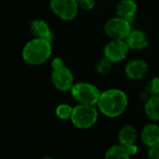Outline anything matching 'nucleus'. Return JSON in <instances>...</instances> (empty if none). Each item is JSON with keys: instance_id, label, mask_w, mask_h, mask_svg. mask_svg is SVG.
<instances>
[{"instance_id": "7", "label": "nucleus", "mask_w": 159, "mask_h": 159, "mask_svg": "<svg viewBox=\"0 0 159 159\" xmlns=\"http://www.w3.org/2000/svg\"><path fill=\"white\" fill-rule=\"evenodd\" d=\"M50 6L53 12L63 20H74L79 8L76 0H51Z\"/></svg>"}, {"instance_id": "8", "label": "nucleus", "mask_w": 159, "mask_h": 159, "mask_svg": "<svg viewBox=\"0 0 159 159\" xmlns=\"http://www.w3.org/2000/svg\"><path fill=\"white\" fill-rule=\"evenodd\" d=\"M129 51V48L125 40L112 39L104 48V57L112 62L123 61Z\"/></svg>"}, {"instance_id": "16", "label": "nucleus", "mask_w": 159, "mask_h": 159, "mask_svg": "<svg viewBox=\"0 0 159 159\" xmlns=\"http://www.w3.org/2000/svg\"><path fill=\"white\" fill-rule=\"evenodd\" d=\"M105 158L108 159H128L129 158L127 147L122 144H115L111 146L105 153Z\"/></svg>"}, {"instance_id": "9", "label": "nucleus", "mask_w": 159, "mask_h": 159, "mask_svg": "<svg viewBox=\"0 0 159 159\" xmlns=\"http://www.w3.org/2000/svg\"><path fill=\"white\" fill-rule=\"evenodd\" d=\"M148 70V64L143 60L135 59L127 63L125 67V74L129 79L136 81L143 79L147 75Z\"/></svg>"}, {"instance_id": "19", "label": "nucleus", "mask_w": 159, "mask_h": 159, "mask_svg": "<svg viewBox=\"0 0 159 159\" xmlns=\"http://www.w3.org/2000/svg\"><path fill=\"white\" fill-rule=\"evenodd\" d=\"M145 90L147 94L150 96H157L159 95V77L155 76L153 77L146 85Z\"/></svg>"}, {"instance_id": "3", "label": "nucleus", "mask_w": 159, "mask_h": 159, "mask_svg": "<svg viewBox=\"0 0 159 159\" xmlns=\"http://www.w3.org/2000/svg\"><path fill=\"white\" fill-rule=\"evenodd\" d=\"M99 111L94 105L78 104L73 108L71 120L78 129H89L95 125L98 120Z\"/></svg>"}, {"instance_id": "10", "label": "nucleus", "mask_w": 159, "mask_h": 159, "mask_svg": "<svg viewBox=\"0 0 159 159\" xmlns=\"http://www.w3.org/2000/svg\"><path fill=\"white\" fill-rule=\"evenodd\" d=\"M138 6L134 0H120L116 7V16L131 22L137 13Z\"/></svg>"}, {"instance_id": "18", "label": "nucleus", "mask_w": 159, "mask_h": 159, "mask_svg": "<svg viewBox=\"0 0 159 159\" xmlns=\"http://www.w3.org/2000/svg\"><path fill=\"white\" fill-rule=\"evenodd\" d=\"M112 61H110L108 59H106L105 57L103 59H102L96 65V72L101 75H107L108 73H110L111 69H112Z\"/></svg>"}, {"instance_id": "1", "label": "nucleus", "mask_w": 159, "mask_h": 159, "mask_svg": "<svg viewBox=\"0 0 159 159\" xmlns=\"http://www.w3.org/2000/svg\"><path fill=\"white\" fill-rule=\"evenodd\" d=\"M129 100L127 94L118 89H110L101 92L97 103L98 110L105 116L116 118L120 116L127 109Z\"/></svg>"}, {"instance_id": "5", "label": "nucleus", "mask_w": 159, "mask_h": 159, "mask_svg": "<svg viewBox=\"0 0 159 159\" xmlns=\"http://www.w3.org/2000/svg\"><path fill=\"white\" fill-rule=\"evenodd\" d=\"M51 79L54 86L61 91L71 90L74 86V75L72 72L64 66L63 61L61 58H56L52 61Z\"/></svg>"}, {"instance_id": "11", "label": "nucleus", "mask_w": 159, "mask_h": 159, "mask_svg": "<svg viewBox=\"0 0 159 159\" xmlns=\"http://www.w3.org/2000/svg\"><path fill=\"white\" fill-rule=\"evenodd\" d=\"M125 41L127 42L129 49L133 50L144 49L149 44L147 35L141 30H131Z\"/></svg>"}, {"instance_id": "21", "label": "nucleus", "mask_w": 159, "mask_h": 159, "mask_svg": "<svg viewBox=\"0 0 159 159\" xmlns=\"http://www.w3.org/2000/svg\"><path fill=\"white\" fill-rule=\"evenodd\" d=\"M148 157L152 159H159V144H157L149 148Z\"/></svg>"}, {"instance_id": "20", "label": "nucleus", "mask_w": 159, "mask_h": 159, "mask_svg": "<svg viewBox=\"0 0 159 159\" xmlns=\"http://www.w3.org/2000/svg\"><path fill=\"white\" fill-rule=\"evenodd\" d=\"M78 7L84 10H90L95 7V0H76Z\"/></svg>"}, {"instance_id": "2", "label": "nucleus", "mask_w": 159, "mask_h": 159, "mask_svg": "<svg viewBox=\"0 0 159 159\" xmlns=\"http://www.w3.org/2000/svg\"><path fill=\"white\" fill-rule=\"evenodd\" d=\"M52 52L50 41L34 38L28 42L22 51L24 61L31 65H39L46 62Z\"/></svg>"}, {"instance_id": "13", "label": "nucleus", "mask_w": 159, "mask_h": 159, "mask_svg": "<svg viewBox=\"0 0 159 159\" xmlns=\"http://www.w3.org/2000/svg\"><path fill=\"white\" fill-rule=\"evenodd\" d=\"M138 139V132L134 126L125 125L118 132V142L124 146H129L136 143Z\"/></svg>"}, {"instance_id": "14", "label": "nucleus", "mask_w": 159, "mask_h": 159, "mask_svg": "<svg viewBox=\"0 0 159 159\" xmlns=\"http://www.w3.org/2000/svg\"><path fill=\"white\" fill-rule=\"evenodd\" d=\"M31 31L35 38L46 39L48 41L52 40V33L48 23L41 20H35L31 24Z\"/></svg>"}, {"instance_id": "17", "label": "nucleus", "mask_w": 159, "mask_h": 159, "mask_svg": "<svg viewBox=\"0 0 159 159\" xmlns=\"http://www.w3.org/2000/svg\"><path fill=\"white\" fill-rule=\"evenodd\" d=\"M72 113H73V108L69 104H66V103L60 104L56 109L57 116L61 119H63V120L71 118Z\"/></svg>"}, {"instance_id": "22", "label": "nucleus", "mask_w": 159, "mask_h": 159, "mask_svg": "<svg viewBox=\"0 0 159 159\" xmlns=\"http://www.w3.org/2000/svg\"><path fill=\"white\" fill-rule=\"evenodd\" d=\"M126 147H127V152H128V155H129V157H133V156H135V155H137L139 148H138V146H137L135 143L130 144V145L126 146Z\"/></svg>"}, {"instance_id": "6", "label": "nucleus", "mask_w": 159, "mask_h": 159, "mask_svg": "<svg viewBox=\"0 0 159 159\" xmlns=\"http://www.w3.org/2000/svg\"><path fill=\"white\" fill-rule=\"evenodd\" d=\"M131 30L130 22L118 16L109 19L104 24V33L111 39L125 40Z\"/></svg>"}, {"instance_id": "4", "label": "nucleus", "mask_w": 159, "mask_h": 159, "mask_svg": "<svg viewBox=\"0 0 159 159\" xmlns=\"http://www.w3.org/2000/svg\"><path fill=\"white\" fill-rule=\"evenodd\" d=\"M73 98L80 104L97 105L100 99L101 91L93 84L88 82H80L74 84L71 89Z\"/></svg>"}, {"instance_id": "12", "label": "nucleus", "mask_w": 159, "mask_h": 159, "mask_svg": "<svg viewBox=\"0 0 159 159\" xmlns=\"http://www.w3.org/2000/svg\"><path fill=\"white\" fill-rule=\"evenodd\" d=\"M141 138L143 143L149 148L159 144V126L155 123L145 125L142 130Z\"/></svg>"}, {"instance_id": "15", "label": "nucleus", "mask_w": 159, "mask_h": 159, "mask_svg": "<svg viewBox=\"0 0 159 159\" xmlns=\"http://www.w3.org/2000/svg\"><path fill=\"white\" fill-rule=\"evenodd\" d=\"M144 111L152 121H159V95L150 96L144 104Z\"/></svg>"}]
</instances>
